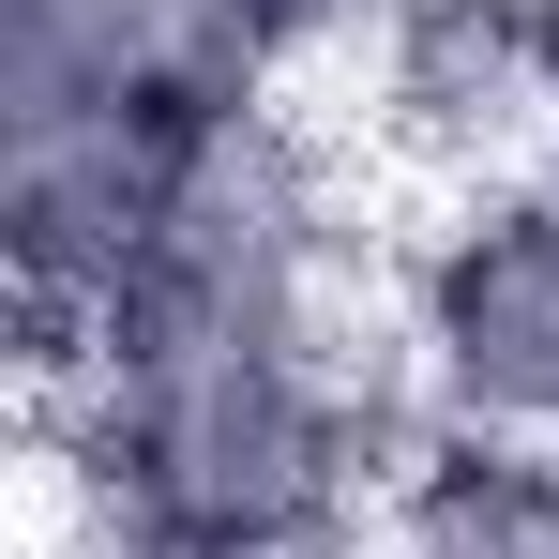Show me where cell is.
<instances>
[{"label":"cell","mask_w":559,"mask_h":559,"mask_svg":"<svg viewBox=\"0 0 559 559\" xmlns=\"http://www.w3.org/2000/svg\"><path fill=\"white\" fill-rule=\"evenodd\" d=\"M31 439L76 454L121 559H258L393 530L408 454L439 439L393 378V333L273 348L182 318H92L76 348H31Z\"/></svg>","instance_id":"1"},{"label":"cell","mask_w":559,"mask_h":559,"mask_svg":"<svg viewBox=\"0 0 559 559\" xmlns=\"http://www.w3.org/2000/svg\"><path fill=\"white\" fill-rule=\"evenodd\" d=\"M378 333L439 439H559V182L424 197Z\"/></svg>","instance_id":"2"},{"label":"cell","mask_w":559,"mask_h":559,"mask_svg":"<svg viewBox=\"0 0 559 559\" xmlns=\"http://www.w3.org/2000/svg\"><path fill=\"white\" fill-rule=\"evenodd\" d=\"M167 167H182V121H152V106H92V121L0 136V227H15V287H31V348L92 333L136 287Z\"/></svg>","instance_id":"3"},{"label":"cell","mask_w":559,"mask_h":559,"mask_svg":"<svg viewBox=\"0 0 559 559\" xmlns=\"http://www.w3.org/2000/svg\"><path fill=\"white\" fill-rule=\"evenodd\" d=\"M393 530L408 545H468V559H559V439H424Z\"/></svg>","instance_id":"4"},{"label":"cell","mask_w":559,"mask_h":559,"mask_svg":"<svg viewBox=\"0 0 559 559\" xmlns=\"http://www.w3.org/2000/svg\"><path fill=\"white\" fill-rule=\"evenodd\" d=\"M136 106V0H0V136Z\"/></svg>","instance_id":"5"},{"label":"cell","mask_w":559,"mask_h":559,"mask_svg":"<svg viewBox=\"0 0 559 559\" xmlns=\"http://www.w3.org/2000/svg\"><path fill=\"white\" fill-rule=\"evenodd\" d=\"M258 559H378V530H333V545H258Z\"/></svg>","instance_id":"6"},{"label":"cell","mask_w":559,"mask_h":559,"mask_svg":"<svg viewBox=\"0 0 559 559\" xmlns=\"http://www.w3.org/2000/svg\"><path fill=\"white\" fill-rule=\"evenodd\" d=\"M378 559H468V545H408V530H393V545H378Z\"/></svg>","instance_id":"7"}]
</instances>
